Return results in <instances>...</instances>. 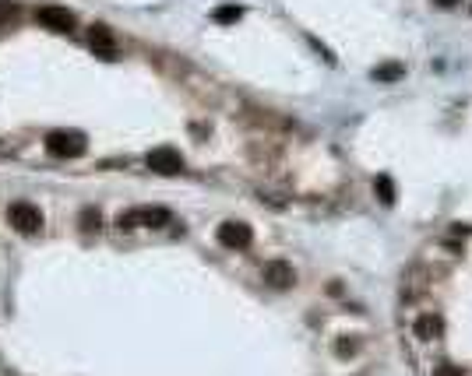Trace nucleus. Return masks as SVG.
Listing matches in <instances>:
<instances>
[{
    "instance_id": "nucleus-13",
    "label": "nucleus",
    "mask_w": 472,
    "mask_h": 376,
    "mask_svg": "<svg viewBox=\"0 0 472 376\" xmlns=\"http://www.w3.org/2000/svg\"><path fill=\"white\" fill-rule=\"evenodd\" d=\"M18 18V4H11V0H0V25H8Z\"/></svg>"
},
{
    "instance_id": "nucleus-3",
    "label": "nucleus",
    "mask_w": 472,
    "mask_h": 376,
    "mask_svg": "<svg viewBox=\"0 0 472 376\" xmlns=\"http://www.w3.org/2000/svg\"><path fill=\"white\" fill-rule=\"evenodd\" d=\"M144 162H149V169L159 173V176H176V173H184V155L176 151V148H152Z\"/></svg>"
},
{
    "instance_id": "nucleus-14",
    "label": "nucleus",
    "mask_w": 472,
    "mask_h": 376,
    "mask_svg": "<svg viewBox=\"0 0 472 376\" xmlns=\"http://www.w3.org/2000/svg\"><path fill=\"white\" fill-rule=\"evenodd\" d=\"M81 229H99V211L88 208V211L81 214Z\"/></svg>"
},
{
    "instance_id": "nucleus-7",
    "label": "nucleus",
    "mask_w": 472,
    "mask_h": 376,
    "mask_svg": "<svg viewBox=\"0 0 472 376\" xmlns=\"http://www.w3.org/2000/svg\"><path fill=\"white\" fill-rule=\"evenodd\" d=\"M88 39H92V49H96L103 60H116V43H113V36H109L106 25H92Z\"/></svg>"
},
{
    "instance_id": "nucleus-1",
    "label": "nucleus",
    "mask_w": 472,
    "mask_h": 376,
    "mask_svg": "<svg viewBox=\"0 0 472 376\" xmlns=\"http://www.w3.org/2000/svg\"><path fill=\"white\" fill-rule=\"evenodd\" d=\"M88 148V137L81 131H53L46 134V151L53 155V159H78V155H85Z\"/></svg>"
},
{
    "instance_id": "nucleus-10",
    "label": "nucleus",
    "mask_w": 472,
    "mask_h": 376,
    "mask_svg": "<svg viewBox=\"0 0 472 376\" xmlns=\"http://www.w3.org/2000/svg\"><path fill=\"white\" fill-rule=\"evenodd\" d=\"M244 18V8L240 4H222V8H215V14H212V21H219V25H233V21H240Z\"/></svg>"
},
{
    "instance_id": "nucleus-2",
    "label": "nucleus",
    "mask_w": 472,
    "mask_h": 376,
    "mask_svg": "<svg viewBox=\"0 0 472 376\" xmlns=\"http://www.w3.org/2000/svg\"><path fill=\"white\" fill-rule=\"evenodd\" d=\"M8 222L11 229H18L21 236H36L43 229V211L36 204H28V201H14L8 208Z\"/></svg>"
},
{
    "instance_id": "nucleus-17",
    "label": "nucleus",
    "mask_w": 472,
    "mask_h": 376,
    "mask_svg": "<svg viewBox=\"0 0 472 376\" xmlns=\"http://www.w3.org/2000/svg\"><path fill=\"white\" fill-rule=\"evenodd\" d=\"M437 4H440V8H455V4H458V0H437Z\"/></svg>"
},
{
    "instance_id": "nucleus-11",
    "label": "nucleus",
    "mask_w": 472,
    "mask_h": 376,
    "mask_svg": "<svg viewBox=\"0 0 472 376\" xmlns=\"http://www.w3.org/2000/svg\"><path fill=\"white\" fill-rule=\"evenodd\" d=\"M374 194L380 197V204H395V183H391V176H377L374 179Z\"/></svg>"
},
{
    "instance_id": "nucleus-12",
    "label": "nucleus",
    "mask_w": 472,
    "mask_h": 376,
    "mask_svg": "<svg viewBox=\"0 0 472 376\" xmlns=\"http://www.w3.org/2000/svg\"><path fill=\"white\" fill-rule=\"evenodd\" d=\"M402 74H405L402 64H377V67H374V78H377V81H398Z\"/></svg>"
},
{
    "instance_id": "nucleus-4",
    "label": "nucleus",
    "mask_w": 472,
    "mask_h": 376,
    "mask_svg": "<svg viewBox=\"0 0 472 376\" xmlns=\"http://www.w3.org/2000/svg\"><path fill=\"white\" fill-rule=\"evenodd\" d=\"M36 21L46 25V28H53V32H71V28H74V11H67L61 4H43L36 11Z\"/></svg>"
},
{
    "instance_id": "nucleus-6",
    "label": "nucleus",
    "mask_w": 472,
    "mask_h": 376,
    "mask_svg": "<svg viewBox=\"0 0 472 376\" xmlns=\"http://www.w3.org/2000/svg\"><path fill=\"white\" fill-rule=\"evenodd\" d=\"M292 281H297V274H292V267L286 261H272V264H264V285H272L279 292L292 289Z\"/></svg>"
},
{
    "instance_id": "nucleus-15",
    "label": "nucleus",
    "mask_w": 472,
    "mask_h": 376,
    "mask_svg": "<svg viewBox=\"0 0 472 376\" xmlns=\"http://www.w3.org/2000/svg\"><path fill=\"white\" fill-rule=\"evenodd\" d=\"M335 352H339V355H352V352H356V341H349V338H339Z\"/></svg>"
},
{
    "instance_id": "nucleus-9",
    "label": "nucleus",
    "mask_w": 472,
    "mask_h": 376,
    "mask_svg": "<svg viewBox=\"0 0 472 376\" xmlns=\"http://www.w3.org/2000/svg\"><path fill=\"white\" fill-rule=\"evenodd\" d=\"M440 327H444V324H440V317H433V313H423V317L416 320V334H420L423 341L437 338V334H440Z\"/></svg>"
},
{
    "instance_id": "nucleus-8",
    "label": "nucleus",
    "mask_w": 472,
    "mask_h": 376,
    "mask_svg": "<svg viewBox=\"0 0 472 376\" xmlns=\"http://www.w3.org/2000/svg\"><path fill=\"white\" fill-rule=\"evenodd\" d=\"M131 218H134V225H152V229H162L173 214H169V208H138V211H131Z\"/></svg>"
},
{
    "instance_id": "nucleus-5",
    "label": "nucleus",
    "mask_w": 472,
    "mask_h": 376,
    "mask_svg": "<svg viewBox=\"0 0 472 376\" xmlns=\"http://www.w3.org/2000/svg\"><path fill=\"white\" fill-rule=\"evenodd\" d=\"M215 236H219V243L229 246V250H247L250 239H254V236H250V225H244V222H222Z\"/></svg>"
},
{
    "instance_id": "nucleus-16",
    "label": "nucleus",
    "mask_w": 472,
    "mask_h": 376,
    "mask_svg": "<svg viewBox=\"0 0 472 376\" xmlns=\"http://www.w3.org/2000/svg\"><path fill=\"white\" fill-rule=\"evenodd\" d=\"M437 376H465V373H462L458 366H440V369H437Z\"/></svg>"
}]
</instances>
